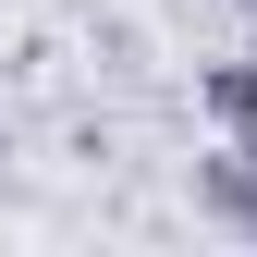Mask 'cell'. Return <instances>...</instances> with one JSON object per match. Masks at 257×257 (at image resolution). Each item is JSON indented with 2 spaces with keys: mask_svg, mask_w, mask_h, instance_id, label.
Wrapping results in <instances>:
<instances>
[{
  "mask_svg": "<svg viewBox=\"0 0 257 257\" xmlns=\"http://www.w3.org/2000/svg\"><path fill=\"white\" fill-rule=\"evenodd\" d=\"M208 98H220V122H257V74H220Z\"/></svg>",
  "mask_w": 257,
  "mask_h": 257,
  "instance_id": "cell-1",
  "label": "cell"
}]
</instances>
